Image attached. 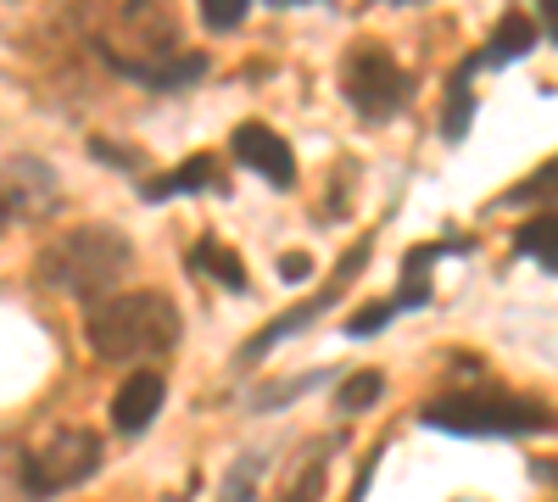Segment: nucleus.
Listing matches in <instances>:
<instances>
[{
  "instance_id": "nucleus-11",
  "label": "nucleus",
  "mask_w": 558,
  "mask_h": 502,
  "mask_svg": "<svg viewBox=\"0 0 558 502\" xmlns=\"http://www.w3.org/2000/svg\"><path fill=\"white\" fill-rule=\"evenodd\" d=\"M531 51H536V23H531L525 12H508V17L492 28V39H486L481 62L502 68V62H520V57H531Z\"/></svg>"
},
{
  "instance_id": "nucleus-24",
  "label": "nucleus",
  "mask_w": 558,
  "mask_h": 502,
  "mask_svg": "<svg viewBox=\"0 0 558 502\" xmlns=\"http://www.w3.org/2000/svg\"><path fill=\"white\" fill-rule=\"evenodd\" d=\"M307 273H313V257L307 252H286V257H279V280H286V285H302Z\"/></svg>"
},
{
  "instance_id": "nucleus-19",
  "label": "nucleus",
  "mask_w": 558,
  "mask_h": 502,
  "mask_svg": "<svg viewBox=\"0 0 558 502\" xmlns=\"http://www.w3.org/2000/svg\"><path fill=\"white\" fill-rule=\"evenodd\" d=\"M318 497H324V464H307V469L291 475V486L279 491L274 502H318Z\"/></svg>"
},
{
  "instance_id": "nucleus-9",
  "label": "nucleus",
  "mask_w": 558,
  "mask_h": 502,
  "mask_svg": "<svg viewBox=\"0 0 558 502\" xmlns=\"http://www.w3.org/2000/svg\"><path fill=\"white\" fill-rule=\"evenodd\" d=\"M475 68H481V57L458 62V68H452V78H447V112H441V134H447L452 146H458L463 134H470V123H475V89H470Z\"/></svg>"
},
{
  "instance_id": "nucleus-6",
  "label": "nucleus",
  "mask_w": 558,
  "mask_h": 502,
  "mask_svg": "<svg viewBox=\"0 0 558 502\" xmlns=\"http://www.w3.org/2000/svg\"><path fill=\"white\" fill-rule=\"evenodd\" d=\"M229 146H235V157H241L252 173H263L268 185H279V191H286L291 179H296V157H291V146L279 140L268 123H241L235 134H229Z\"/></svg>"
},
{
  "instance_id": "nucleus-26",
  "label": "nucleus",
  "mask_w": 558,
  "mask_h": 502,
  "mask_svg": "<svg viewBox=\"0 0 558 502\" xmlns=\"http://www.w3.org/2000/svg\"><path fill=\"white\" fill-rule=\"evenodd\" d=\"M536 475H542V480H553V486H558V458H553V464H536Z\"/></svg>"
},
{
  "instance_id": "nucleus-14",
  "label": "nucleus",
  "mask_w": 558,
  "mask_h": 502,
  "mask_svg": "<svg viewBox=\"0 0 558 502\" xmlns=\"http://www.w3.org/2000/svg\"><path fill=\"white\" fill-rule=\"evenodd\" d=\"M330 296H336V291H330ZM330 296H313V302H302L296 313H279V318H274V325H263V330L252 335V346L241 352V363H263V357H268V352H274L279 341H286V335H291V330H302V325H307V318H313L318 307H330Z\"/></svg>"
},
{
  "instance_id": "nucleus-2",
  "label": "nucleus",
  "mask_w": 558,
  "mask_h": 502,
  "mask_svg": "<svg viewBox=\"0 0 558 502\" xmlns=\"http://www.w3.org/2000/svg\"><path fill=\"white\" fill-rule=\"evenodd\" d=\"M134 262V246L112 223H78L62 241H51L39 252V285L68 291V296H96L112 291Z\"/></svg>"
},
{
  "instance_id": "nucleus-10",
  "label": "nucleus",
  "mask_w": 558,
  "mask_h": 502,
  "mask_svg": "<svg viewBox=\"0 0 558 502\" xmlns=\"http://www.w3.org/2000/svg\"><path fill=\"white\" fill-rule=\"evenodd\" d=\"M107 57H112V51H107ZM112 68L129 73V78H140V84H157V89H184V84H202V78H207V57H179V62H162V68L112 57Z\"/></svg>"
},
{
  "instance_id": "nucleus-12",
  "label": "nucleus",
  "mask_w": 558,
  "mask_h": 502,
  "mask_svg": "<svg viewBox=\"0 0 558 502\" xmlns=\"http://www.w3.org/2000/svg\"><path fill=\"white\" fill-rule=\"evenodd\" d=\"M191 268H196V273H207V280H218L223 291H252V280H246V262H241L235 252H229L223 241H196Z\"/></svg>"
},
{
  "instance_id": "nucleus-16",
  "label": "nucleus",
  "mask_w": 558,
  "mask_h": 502,
  "mask_svg": "<svg viewBox=\"0 0 558 502\" xmlns=\"http://www.w3.org/2000/svg\"><path fill=\"white\" fill-rule=\"evenodd\" d=\"M531 262H542V268H553L558 273V212H542V218H531L525 230H520V241H514Z\"/></svg>"
},
{
  "instance_id": "nucleus-8",
  "label": "nucleus",
  "mask_w": 558,
  "mask_h": 502,
  "mask_svg": "<svg viewBox=\"0 0 558 502\" xmlns=\"http://www.w3.org/2000/svg\"><path fill=\"white\" fill-rule=\"evenodd\" d=\"M57 196V179H51V168L45 162H34V157H17L12 168H7V207H28V212H45L39 201H51Z\"/></svg>"
},
{
  "instance_id": "nucleus-5",
  "label": "nucleus",
  "mask_w": 558,
  "mask_h": 502,
  "mask_svg": "<svg viewBox=\"0 0 558 502\" xmlns=\"http://www.w3.org/2000/svg\"><path fill=\"white\" fill-rule=\"evenodd\" d=\"M341 89H347V101H352L368 123H380V118H391L397 107H408L413 78L397 68L391 51H380V45H357V51L347 57V78H341Z\"/></svg>"
},
{
  "instance_id": "nucleus-23",
  "label": "nucleus",
  "mask_w": 558,
  "mask_h": 502,
  "mask_svg": "<svg viewBox=\"0 0 558 502\" xmlns=\"http://www.w3.org/2000/svg\"><path fill=\"white\" fill-rule=\"evenodd\" d=\"M547 191H558V162H547L536 179H525V185L508 196V207H514V201H536V196H547Z\"/></svg>"
},
{
  "instance_id": "nucleus-13",
  "label": "nucleus",
  "mask_w": 558,
  "mask_h": 502,
  "mask_svg": "<svg viewBox=\"0 0 558 502\" xmlns=\"http://www.w3.org/2000/svg\"><path fill=\"white\" fill-rule=\"evenodd\" d=\"M184 191H218V168H213V157H184L168 179H151V185H146L151 201H162V196H184Z\"/></svg>"
},
{
  "instance_id": "nucleus-4",
  "label": "nucleus",
  "mask_w": 558,
  "mask_h": 502,
  "mask_svg": "<svg viewBox=\"0 0 558 502\" xmlns=\"http://www.w3.org/2000/svg\"><path fill=\"white\" fill-rule=\"evenodd\" d=\"M96 469H101V441H96V430L68 425V430H51V436H45L28 458H23V486H28V497H57V491H68V486H84Z\"/></svg>"
},
{
  "instance_id": "nucleus-1",
  "label": "nucleus",
  "mask_w": 558,
  "mask_h": 502,
  "mask_svg": "<svg viewBox=\"0 0 558 502\" xmlns=\"http://www.w3.org/2000/svg\"><path fill=\"white\" fill-rule=\"evenodd\" d=\"M89 352L107 363H146L179 346V307L162 291H123L89 307Z\"/></svg>"
},
{
  "instance_id": "nucleus-20",
  "label": "nucleus",
  "mask_w": 558,
  "mask_h": 502,
  "mask_svg": "<svg viewBox=\"0 0 558 502\" xmlns=\"http://www.w3.org/2000/svg\"><path fill=\"white\" fill-rule=\"evenodd\" d=\"M397 318V302H375V307H357L352 318H347V335H375V330H386Z\"/></svg>"
},
{
  "instance_id": "nucleus-25",
  "label": "nucleus",
  "mask_w": 558,
  "mask_h": 502,
  "mask_svg": "<svg viewBox=\"0 0 558 502\" xmlns=\"http://www.w3.org/2000/svg\"><path fill=\"white\" fill-rule=\"evenodd\" d=\"M542 17H547V28H553V39H558V0H542Z\"/></svg>"
},
{
  "instance_id": "nucleus-21",
  "label": "nucleus",
  "mask_w": 558,
  "mask_h": 502,
  "mask_svg": "<svg viewBox=\"0 0 558 502\" xmlns=\"http://www.w3.org/2000/svg\"><path fill=\"white\" fill-rule=\"evenodd\" d=\"M246 7L252 0H202V23L207 28H235L246 17Z\"/></svg>"
},
{
  "instance_id": "nucleus-15",
  "label": "nucleus",
  "mask_w": 558,
  "mask_h": 502,
  "mask_svg": "<svg viewBox=\"0 0 558 502\" xmlns=\"http://www.w3.org/2000/svg\"><path fill=\"white\" fill-rule=\"evenodd\" d=\"M441 257V246H413L402 257V285H397V313L402 307H425L430 302V262Z\"/></svg>"
},
{
  "instance_id": "nucleus-22",
  "label": "nucleus",
  "mask_w": 558,
  "mask_h": 502,
  "mask_svg": "<svg viewBox=\"0 0 558 502\" xmlns=\"http://www.w3.org/2000/svg\"><path fill=\"white\" fill-rule=\"evenodd\" d=\"M313 385H324V375H302V380H286V385H274V391H257L252 407H279V402H291V396H307Z\"/></svg>"
},
{
  "instance_id": "nucleus-27",
  "label": "nucleus",
  "mask_w": 558,
  "mask_h": 502,
  "mask_svg": "<svg viewBox=\"0 0 558 502\" xmlns=\"http://www.w3.org/2000/svg\"><path fill=\"white\" fill-rule=\"evenodd\" d=\"M0 230H7V201H0Z\"/></svg>"
},
{
  "instance_id": "nucleus-18",
  "label": "nucleus",
  "mask_w": 558,
  "mask_h": 502,
  "mask_svg": "<svg viewBox=\"0 0 558 502\" xmlns=\"http://www.w3.org/2000/svg\"><path fill=\"white\" fill-rule=\"evenodd\" d=\"M257 469H263L257 452H252V458H241L235 469H229V480H223V497H218V502H252V491H257Z\"/></svg>"
},
{
  "instance_id": "nucleus-17",
  "label": "nucleus",
  "mask_w": 558,
  "mask_h": 502,
  "mask_svg": "<svg viewBox=\"0 0 558 502\" xmlns=\"http://www.w3.org/2000/svg\"><path fill=\"white\" fill-rule=\"evenodd\" d=\"M380 391H386V375H380V369H357V375L341 385V407H347V414H363V407L380 402Z\"/></svg>"
},
{
  "instance_id": "nucleus-7",
  "label": "nucleus",
  "mask_w": 558,
  "mask_h": 502,
  "mask_svg": "<svg viewBox=\"0 0 558 502\" xmlns=\"http://www.w3.org/2000/svg\"><path fill=\"white\" fill-rule=\"evenodd\" d=\"M162 402H168L162 375L140 369V375H129V380L118 385V396H112V425H118L123 436H140V430H146V425L162 414Z\"/></svg>"
},
{
  "instance_id": "nucleus-3",
  "label": "nucleus",
  "mask_w": 558,
  "mask_h": 502,
  "mask_svg": "<svg viewBox=\"0 0 558 502\" xmlns=\"http://www.w3.org/2000/svg\"><path fill=\"white\" fill-rule=\"evenodd\" d=\"M425 425L447 436H536L553 425V414L531 396L502 391H447L425 407Z\"/></svg>"
}]
</instances>
